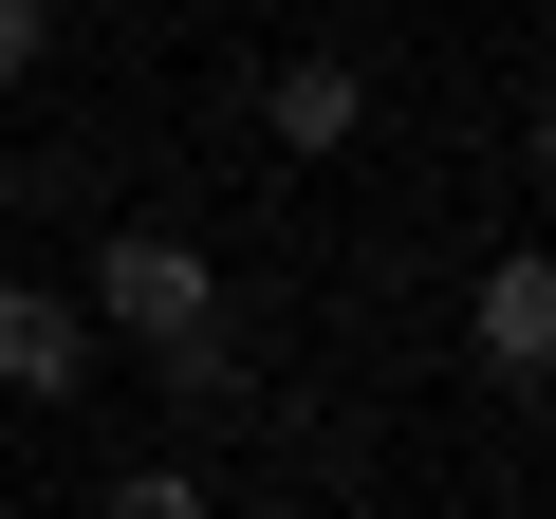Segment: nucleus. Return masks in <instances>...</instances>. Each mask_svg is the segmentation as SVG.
Here are the masks:
<instances>
[{
  "mask_svg": "<svg viewBox=\"0 0 556 519\" xmlns=\"http://www.w3.org/2000/svg\"><path fill=\"white\" fill-rule=\"evenodd\" d=\"M464 334H482V371H538V353H556V260H538V241H501V260H482Z\"/></svg>",
  "mask_w": 556,
  "mask_h": 519,
  "instance_id": "4",
  "label": "nucleus"
},
{
  "mask_svg": "<svg viewBox=\"0 0 556 519\" xmlns=\"http://www.w3.org/2000/svg\"><path fill=\"white\" fill-rule=\"evenodd\" d=\"M167 408H186V427H223V408H241V334H223V316H204V334H167Z\"/></svg>",
  "mask_w": 556,
  "mask_h": 519,
  "instance_id": "5",
  "label": "nucleus"
},
{
  "mask_svg": "<svg viewBox=\"0 0 556 519\" xmlns=\"http://www.w3.org/2000/svg\"><path fill=\"white\" fill-rule=\"evenodd\" d=\"M93 519H204V482H186V464H112V501H93Z\"/></svg>",
  "mask_w": 556,
  "mask_h": 519,
  "instance_id": "6",
  "label": "nucleus"
},
{
  "mask_svg": "<svg viewBox=\"0 0 556 519\" xmlns=\"http://www.w3.org/2000/svg\"><path fill=\"white\" fill-rule=\"evenodd\" d=\"M93 316H75V279H0V408H75L93 390Z\"/></svg>",
  "mask_w": 556,
  "mask_h": 519,
  "instance_id": "2",
  "label": "nucleus"
},
{
  "mask_svg": "<svg viewBox=\"0 0 556 519\" xmlns=\"http://www.w3.org/2000/svg\"><path fill=\"white\" fill-rule=\"evenodd\" d=\"M260 130L298 149V167H334V149L371 130V75H353V56H278V93H260Z\"/></svg>",
  "mask_w": 556,
  "mask_h": 519,
  "instance_id": "3",
  "label": "nucleus"
},
{
  "mask_svg": "<svg viewBox=\"0 0 556 519\" xmlns=\"http://www.w3.org/2000/svg\"><path fill=\"white\" fill-rule=\"evenodd\" d=\"M75 316L167 353V334H204V316H223V260H204L186 223H112V241H93V279H75Z\"/></svg>",
  "mask_w": 556,
  "mask_h": 519,
  "instance_id": "1",
  "label": "nucleus"
},
{
  "mask_svg": "<svg viewBox=\"0 0 556 519\" xmlns=\"http://www.w3.org/2000/svg\"><path fill=\"white\" fill-rule=\"evenodd\" d=\"M38 56H56V0H0V93H20Z\"/></svg>",
  "mask_w": 556,
  "mask_h": 519,
  "instance_id": "7",
  "label": "nucleus"
}]
</instances>
